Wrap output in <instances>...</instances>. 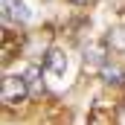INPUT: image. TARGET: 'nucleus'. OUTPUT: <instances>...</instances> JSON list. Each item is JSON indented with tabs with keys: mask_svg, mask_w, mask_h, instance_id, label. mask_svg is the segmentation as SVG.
Wrapping results in <instances>:
<instances>
[{
	"mask_svg": "<svg viewBox=\"0 0 125 125\" xmlns=\"http://www.w3.org/2000/svg\"><path fill=\"white\" fill-rule=\"evenodd\" d=\"M23 82H26V87H29V96H35V99H38V96L44 93V79H41V67H38V64L26 67Z\"/></svg>",
	"mask_w": 125,
	"mask_h": 125,
	"instance_id": "obj_4",
	"label": "nucleus"
},
{
	"mask_svg": "<svg viewBox=\"0 0 125 125\" xmlns=\"http://www.w3.org/2000/svg\"><path fill=\"white\" fill-rule=\"evenodd\" d=\"M29 96V87H26V82L23 79H18V76H3V87H0V102L3 105H21L23 99Z\"/></svg>",
	"mask_w": 125,
	"mask_h": 125,
	"instance_id": "obj_1",
	"label": "nucleus"
},
{
	"mask_svg": "<svg viewBox=\"0 0 125 125\" xmlns=\"http://www.w3.org/2000/svg\"><path fill=\"white\" fill-rule=\"evenodd\" d=\"M3 15L12 18L15 23H26L29 21V9L23 6V0H3Z\"/></svg>",
	"mask_w": 125,
	"mask_h": 125,
	"instance_id": "obj_3",
	"label": "nucleus"
},
{
	"mask_svg": "<svg viewBox=\"0 0 125 125\" xmlns=\"http://www.w3.org/2000/svg\"><path fill=\"white\" fill-rule=\"evenodd\" d=\"M102 79H105L108 84H119L125 76H122V70H119V67H114V64H105V67H102Z\"/></svg>",
	"mask_w": 125,
	"mask_h": 125,
	"instance_id": "obj_6",
	"label": "nucleus"
},
{
	"mask_svg": "<svg viewBox=\"0 0 125 125\" xmlns=\"http://www.w3.org/2000/svg\"><path fill=\"white\" fill-rule=\"evenodd\" d=\"M44 67H47L50 73L61 76L64 70H67V55H64L61 50H50V52H47V58H44Z\"/></svg>",
	"mask_w": 125,
	"mask_h": 125,
	"instance_id": "obj_5",
	"label": "nucleus"
},
{
	"mask_svg": "<svg viewBox=\"0 0 125 125\" xmlns=\"http://www.w3.org/2000/svg\"><path fill=\"white\" fill-rule=\"evenodd\" d=\"M108 64V41H99L93 47H87L84 50V67H105Z\"/></svg>",
	"mask_w": 125,
	"mask_h": 125,
	"instance_id": "obj_2",
	"label": "nucleus"
},
{
	"mask_svg": "<svg viewBox=\"0 0 125 125\" xmlns=\"http://www.w3.org/2000/svg\"><path fill=\"white\" fill-rule=\"evenodd\" d=\"M108 44H114L116 50H125V32L122 29H114L111 35H108Z\"/></svg>",
	"mask_w": 125,
	"mask_h": 125,
	"instance_id": "obj_7",
	"label": "nucleus"
},
{
	"mask_svg": "<svg viewBox=\"0 0 125 125\" xmlns=\"http://www.w3.org/2000/svg\"><path fill=\"white\" fill-rule=\"evenodd\" d=\"M76 6H87V3H93V0H73Z\"/></svg>",
	"mask_w": 125,
	"mask_h": 125,
	"instance_id": "obj_8",
	"label": "nucleus"
}]
</instances>
